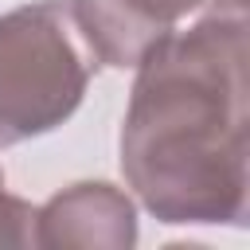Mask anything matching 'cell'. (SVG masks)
<instances>
[{"mask_svg":"<svg viewBox=\"0 0 250 250\" xmlns=\"http://www.w3.org/2000/svg\"><path fill=\"white\" fill-rule=\"evenodd\" d=\"M121 172L160 223L246 219V0H211L133 66Z\"/></svg>","mask_w":250,"mask_h":250,"instance_id":"6da1fadb","label":"cell"},{"mask_svg":"<svg viewBox=\"0 0 250 250\" xmlns=\"http://www.w3.org/2000/svg\"><path fill=\"white\" fill-rule=\"evenodd\" d=\"M86 59L62 0H35L0 16V145L59 129L90 86Z\"/></svg>","mask_w":250,"mask_h":250,"instance_id":"7a4b0ae2","label":"cell"},{"mask_svg":"<svg viewBox=\"0 0 250 250\" xmlns=\"http://www.w3.org/2000/svg\"><path fill=\"white\" fill-rule=\"evenodd\" d=\"M211 0H70V20L94 62L137 66L145 51L180 27V20L203 12Z\"/></svg>","mask_w":250,"mask_h":250,"instance_id":"3957f363","label":"cell"},{"mask_svg":"<svg viewBox=\"0 0 250 250\" xmlns=\"http://www.w3.org/2000/svg\"><path fill=\"white\" fill-rule=\"evenodd\" d=\"M133 242H137V207L121 188L105 180L70 184L35 211V246L43 250L59 246L129 250Z\"/></svg>","mask_w":250,"mask_h":250,"instance_id":"277c9868","label":"cell"},{"mask_svg":"<svg viewBox=\"0 0 250 250\" xmlns=\"http://www.w3.org/2000/svg\"><path fill=\"white\" fill-rule=\"evenodd\" d=\"M0 246H35V211L20 195L4 191V172H0Z\"/></svg>","mask_w":250,"mask_h":250,"instance_id":"5b68a950","label":"cell"}]
</instances>
